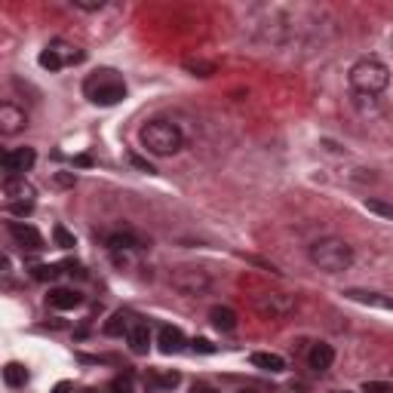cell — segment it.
<instances>
[{
    "label": "cell",
    "instance_id": "obj_1",
    "mask_svg": "<svg viewBox=\"0 0 393 393\" xmlns=\"http://www.w3.org/2000/svg\"><path fill=\"white\" fill-rule=\"evenodd\" d=\"M347 84L356 95H363V99H375V95H381L384 89L390 86V68L384 65L381 59L365 56V59L350 65Z\"/></svg>",
    "mask_w": 393,
    "mask_h": 393
},
{
    "label": "cell",
    "instance_id": "obj_2",
    "mask_svg": "<svg viewBox=\"0 0 393 393\" xmlns=\"http://www.w3.org/2000/svg\"><path fill=\"white\" fill-rule=\"evenodd\" d=\"M139 142H142V148L148 151V154H154V157H172V154H178V151H182L184 135H182V129H178L172 120H160V117H157V120H148L142 126Z\"/></svg>",
    "mask_w": 393,
    "mask_h": 393
},
{
    "label": "cell",
    "instance_id": "obj_3",
    "mask_svg": "<svg viewBox=\"0 0 393 393\" xmlns=\"http://www.w3.org/2000/svg\"><path fill=\"white\" fill-rule=\"evenodd\" d=\"M307 255H310V261L326 274H341V271H347V267L354 265V246H350L347 240H341V237L314 240Z\"/></svg>",
    "mask_w": 393,
    "mask_h": 393
},
{
    "label": "cell",
    "instance_id": "obj_4",
    "mask_svg": "<svg viewBox=\"0 0 393 393\" xmlns=\"http://www.w3.org/2000/svg\"><path fill=\"white\" fill-rule=\"evenodd\" d=\"M84 95L93 102V105L111 108L117 102L126 99V84H123V77L114 71V68H99V71L89 74L84 80Z\"/></svg>",
    "mask_w": 393,
    "mask_h": 393
},
{
    "label": "cell",
    "instance_id": "obj_5",
    "mask_svg": "<svg viewBox=\"0 0 393 393\" xmlns=\"http://www.w3.org/2000/svg\"><path fill=\"white\" fill-rule=\"evenodd\" d=\"M84 59H86V52L80 50V46H71V44H65V40H52V44L40 52L37 61L46 71H61L65 65H80Z\"/></svg>",
    "mask_w": 393,
    "mask_h": 393
},
{
    "label": "cell",
    "instance_id": "obj_6",
    "mask_svg": "<svg viewBox=\"0 0 393 393\" xmlns=\"http://www.w3.org/2000/svg\"><path fill=\"white\" fill-rule=\"evenodd\" d=\"M172 286L178 289L182 295H200L212 286V277L203 271V267H194V265H182L172 271Z\"/></svg>",
    "mask_w": 393,
    "mask_h": 393
},
{
    "label": "cell",
    "instance_id": "obj_7",
    "mask_svg": "<svg viewBox=\"0 0 393 393\" xmlns=\"http://www.w3.org/2000/svg\"><path fill=\"white\" fill-rule=\"evenodd\" d=\"M295 307H298L295 295H286V292H265V295L255 298V310H258L265 320H280V316H289V314H295Z\"/></svg>",
    "mask_w": 393,
    "mask_h": 393
},
{
    "label": "cell",
    "instance_id": "obj_8",
    "mask_svg": "<svg viewBox=\"0 0 393 393\" xmlns=\"http://www.w3.org/2000/svg\"><path fill=\"white\" fill-rule=\"evenodd\" d=\"M0 163H3L6 175H25L37 163V154H34V148H12L0 157Z\"/></svg>",
    "mask_w": 393,
    "mask_h": 393
},
{
    "label": "cell",
    "instance_id": "obj_9",
    "mask_svg": "<svg viewBox=\"0 0 393 393\" xmlns=\"http://www.w3.org/2000/svg\"><path fill=\"white\" fill-rule=\"evenodd\" d=\"M3 194L10 197V203H34L37 191H34V184L25 175H6L3 178Z\"/></svg>",
    "mask_w": 393,
    "mask_h": 393
},
{
    "label": "cell",
    "instance_id": "obj_10",
    "mask_svg": "<svg viewBox=\"0 0 393 393\" xmlns=\"http://www.w3.org/2000/svg\"><path fill=\"white\" fill-rule=\"evenodd\" d=\"M25 126H28V114H25L22 108H16L12 102H3V105H0V133L16 135V133H22Z\"/></svg>",
    "mask_w": 393,
    "mask_h": 393
},
{
    "label": "cell",
    "instance_id": "obj_11",
    "mask_svg": "<svg viewBox=\"0 0 393 393\" xmlns=\"http://www.w3.org/2000/svg\"><path fill=\"white\" fill-rule=\"evenodd\" d=\"M10 237L16 240L22 249H28V252H40V249H44V237H40V231H37V227H31V224L10 222Z\"/></svg>",
    "mask_w": 393,
    "mask_h": 393
},
{
    "label": "cell",
    "instance_id": "obj_12",
    "mask_svg": "<svg viewBox=\"0 0 393 393\" xmlns=\"http://www.w3.org/2000/svg\"><path fill=\"white\" fill-rule=\"evenodd\" d=\"M350 301H360L365 307H378V310H390L393 314V295H381V292H369V289H347Z\"/></svg>",
    "mask_w": 393,
    "mask_h": 393
},
{
    "label": "cell",
    "instance_id": "obj_13",
    "mask_svg": "<svg viewBox=\"0 0 393 393\" xmlns=\"http://www.w3.org/2000/svg\"><path fill=\"white\" fill-rule=\"evenodd\" d=\"M80 301H84V295L77 292V289H50V295H46V305L52 310H74L80 307Z\"/></svg>",
    "mask_w": 393,
    "mask_h": 393
},
{
    "label": "cell",
    "instance_id": "obj_14",
    "mask_svg": "<svg viewBox=\"0 0 393 393\" xmlns=\"http://www.w3.org/2000/svg\"><path fill=\"white\" fill-rule=\"evenodd\" d=\"M332 363H335V350H332V344L320 341V344H314V347H310V354H307V365H310L314 372H326V369H332Z\"/></svg>",
    "mask_w": 393,
    "mask_h": 393
},
{
    "label": "cell",
    "instance_id": "obj_15",
    "mask_svg": "<svg viewBox=\"0 0 393 393\" xmlns=\"http://www.w3.org/2000/svg\"><path fill=\"white\" fill-rule=\"evenodd\" d=\"M126 344H129V350L133 354H148L151 350V329L144 326V323H133L129 326V332H126Z\"/></svg>",
    "mask_w": 393,
    "mask_h": 393
},
{
    "label": "cell",
    "instance_id": "obj_16",
    "mask_svg": "<svg viewBox=\"0 0 393 393\" xmlns=\"http://www.w3.org/2000/svg\"><path fill=\"white\" fill-rule=\"evenodd\" d=\"M157 344H160L163 354H178V350L184 347V335L178 326H163L160 332H157Z\"/></svg>",
    "mask_w": 393,
    "mask_h": 393
},
{
    "label": "cell",
    "instance_id": "obj_17",
    "mask_svg": "<svg viewBox=\"0 0 393 393\" xmlns=\"http://www.w3.org/2000/svg\"><path fill=\"white\" fill-rule=\"evenodd\" d=\"M209 320H212V326L218 329V332H233L237 329V314H233L231 307H224V305H215L209 310Z\"/></svg>",
    "mask_w": 393,
    "mask_h": 393
},
{
    "label": "cell",
    "instance_id": "obj_18",
    "mask_svg": "<svg viewBox=\"0 0 393 393\" xmlns=\"http://www.w3.org/2000/svg\"><path fill=\"white\" fill-rule=\"evenodd\" d=\"M182 375L178 372H148V387L154 390H175Z\"/></svg>",
    "mask_w": 393,
    "mask_h": 393
},
{
    "label": "cell",
    "instance_id": "obj_19",
    "mask_svg": "<svg viewBox=\"0 0 393 393\" xmlns=\"http://www.w3.org/2000/svg\"><path fill=\"white\" fill-rule=\"evenodd\" d=\"M252 365H255V369H265V372H282V369H286V360H282L280 354L258 350V354H252Z\"/></svg>",
    "mask_w": 393,
    "mask_h": 393
},
{
    "label": "cell",
    "instance_id": "obj_20",
    "mask_svg": "<svg viewBox=\"0 0 393 393\" xmlns=\"http://www.w3.org/2000/svg\"><path fill=\"white\" fill-rule=\"evenodd\" d=\"M3 381L10 384V387H25V384H28V369H25L22 363H6L3 365Z\"/></svg>",
    "mask_w": 393,
    "mask_h": 393
},
{
    "label": "cell",
    "instance_id": "obj_21",
    "mask_svg": "<svg viewBox=\"0 0 393 393\" xmlns=\"http://www.w3.org/2000/svg\"><path fill=\"white\" fill-rule=\"evenodd\" d=\"M108 246H111V249H139V237H135V233H129V231H120V233H111V237H108Z\"/></svg>",
    "mask_w": 393,
    "mask_h": 393
},
{
    "label": "cell",
    "instance_id": "obj_22",
    "mask_svg": "<svg viewBox=\"0 0 393 393\" xmlns=\"http://www.w3.org/2000/svg\"><path fill=\"white\" fill-rule=\"evenodd\" d=\"M129 326H133V323L126 320V314H114L111 320L105 323V335H126Z\"/></svg>",
    "mask_w": 393,
    "mask_h": 393
},
{
    "label": "cell",
    "instance_id": "obj_23",
    "mask_svg": "<svg viewBox=\"0 0 393 393\" xmlns=\"http://www.w3.org/2000/svg\"><path fill=\"white\" fill-rule=\"evenodd\" d=\"M365 209L375 212V215H381V218H387V222H393V206H390V203H384V200L369 197V200H365Z\"/></svg>",
    "mask_w": 393,
    "mask_h": 393
},
{
    "label": "cell",
    "instance_id": "obj_24",
    "mask_svg": "<svg viewBox=\"0 0 393 393\" xmlns=\"http://www.w3.org/2000/svg\"><path fill=\"white\" fill-rule=\"evenodd\" d=\"M108 390L111 393H133V378L129 375H117L111 384H108Z\"/></svg>",
    "mask_w": 393,
    "mask_h": 393
},
{
    "label": "cell",
    "instance_id": "obj_25",
    "mask_svg": "<svg viewBox=\"0 0 393 393\" xmlns=\"http://www.w3.org/2000/svg\"><path fill=\"white\" fill-rule=\"evenodd\" d=\"M56 274H59V267H56V265H37V267H34V271H31V277L44 282V280H52V277H56Z\"/></svg>",
    "mask_w": 393,
    "mask_h": 393
},
{
    "label": "cell",
    "instance_id": "obj_26",
    "mask_svg": "<svg viewBox=\"0 0 393 393\" xmlns=\"http://www.w3.org/2000/svg\"><path fill=\"white\" fill-rule=\"evenodd\" d=\"M52 237H56V243L61 246V249H74V233H68L65 227H56V231H52Z\"/></svg>",
    "mask_w": 393,
    "mask_h": 393
},
{
    "label": "cell",
    "instance_id": "obj_27",
    "mask_svg": "<svg viewBox=\"0 0 393 393\" xmlns=\"http://www.w3.org/2000/svg\"><path fill=\"white\" fill-rule=\"evenodd\" d=\"M71 6H77V10H86V12H99L102 6H105V0H71Z\"/></svg>",
    "mask_w": 393,
    "mask_h": 393
},
{
    "label": "cell",
    "instance_id": "obj_28",
    "mask_svg": "<svg viewBox=\"0 0 393 393\" xmlns=\"http://www.w3.org/2000/svg\"><path fill=\"white\" fill-rule=\"evenodd\" d=\"M363 393H390V387L384 381H365L363 384Z\"/></svg>",
    "mask_w": 393,
    "mask_h": 393
},
{
    "label": "cell",
    "instance_id": "obj_29",
    "mask_svg": "<svg viewBox=\"0 0 393 393\" xmlns=\"http://www.w3.org/2000/svg\"><path fill=\"white\" fill-rule=\"evenodd\" d=\"M34 203H10V212L12 215H31Z\"/></svg>",
    "mask_w": 393,
    "mask_h": 393
},
{
    "label": "cell",
    "instance_id": "obj_30",
    "mask_svg": "<svg viewBox=\"0 0 393 393\" xmlns=\"http://www.w3.org/2000/svg\"><path fill=\"white\" fill-rule=\"evenodd\" d=\"M129 163H133V166H135V169H142V172H148V175H151V172H154V166H151V163H148V160H142V157H135V154H129Z\"/></svg>",
    "mask_w": 393,
    "mask_h": 393
},
{
    "label": "cell",
    "instance_id": "obj_31",
    "mask_svg": "<svg viewBox=\"0 0 393 393\" xmlns=\"http://www.w3.org/2000/svg\"><path fill=\"white\" fill-rule=\"evenodd\" d=\"M194 347L200 350V354H212V350H215L209 341H206V338H197V341H194Z\"/></svg>",
    "mask_w": 393,
    "mask_h": 393
},
{
    "label": "cell",
    "instance_id": "obj_32",
    "mask_svg": "<svg viewBox=\"0 0 393 393\" xmlns=\"http://www.w3.org/2000/svg\"><path fill=\"white\" fill-rule=\"evenodd\" d=\"M191 393H218L215 387H209V384H194V390Z\"/></svg>",
    "mask_w": 393,
    "mask_h": 393
},
{
    "label": "cell",
    "instance_id": "obj_33",
    "mask_svg": "<svg viewBox=\"0 0 393 393\" xmlns=\"http://www.w3.org/2000/svg\"><path fill=\"white\" fill-rule=\"evenodd\" d=\"M240 393H255V390H240Z\"/></svg>",
    "mask_w": 393,
    "mask_h": 393
},
{
    "label": "cell",
    "instance_id": "obj_34",
    "mask_svg": "<svg viewBox=\"0 0 393 393\" xmlns=\"http://www.w3.org/2000/svg\"><path fill=\"white\" fill-rule=\"evenodd\" d=\"M74 393H86V390H74Z\"/></svg>",
    "mask_w": 393,
    "mask_h": 393
},
{
    "label": "cell",
    "instance_id": "obj_35",
    "mask_svg": "<svg viewBox=\"0 0 393 393\" xmlns=\"http://www.w3.org/2000/svg\"><path fill=\"white\" fill-rule=\"evenodd\" d=\"M338 393H347V390H338Z\"/></svg>",
    "mask_w": 393,
    "mask_h": 393
}]
</instances>
